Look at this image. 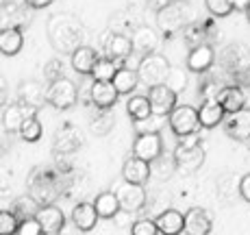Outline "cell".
I'll list each match as a JSON object with an SVG mask.
<instances>
[{"label": "cell", "mask_w": 250, "mask_h": 235, "mask_svg": "<svg viewBox=\"0 0 250 235\" xmlns=\"http://www.w3.org/2000/svg\"><path fill=\"white\" fill-rule=\"evenodd\" d=\"M48 37L55 50L63 55H74L83 46V26L76 18L52 16L48 20Z\"/></svg>", "instance_id": "1"}, {"label": "cell", "mask_w": 250, "mask_h": 235, "mask_svg": "<svg viewBox=\"0 0 250 235\" xmlns=\"http://www.w3.org/2000/svg\"><path fill=\"white\" fill-rule=\"evenodd\" d=\"M174 161H176V170L181 174H194L196 170H200V166L205 164V150L200 146L198 135H189V137H181V142L174 148Z\"/></svg>", "instance_id": "2"}, {"label": "cell", "mask_w": 250, "mask_h": 235, "mask_svg": "<svg viewBox=\"0 0 250 235\" xmlns=\"http://www.w3.org/2000/svg\"><path fill=\"white\" fill-rule=\"evenodd\" d=\"M170 72H172L170 61H167L163 55H159V52L139 59V68H137L139 81H142V83H146L148 87H155V85L167 83Z\"/></svg>", "instance_id": "3"}, {"label": "cell", "mask_w": 250, "mask_h": 235, "mask_svg": "<svg viewBox=\"0 0 250 235\" xmlns=\"http://www.w3.org/2000/svg\"><path fill=\"white\" fill-rule=\"evenodd\" d=\"M57 192H59V188H57V179L52 172L44 170V168H37V170L31 172V176H28V194H31L42 207L55 203Z\"/></svg>", "instance_id": "4"}, {"label": "cell", "mask_w": 250, "mask_h": 235, "mask_svg": "<svg viewBox=\"0 0 250 235\" xmlns=\"http://www.w3.org/2000/svg\"><path fill=\"white\" fill-rule=\"evenodd\" d=\"M167 122H170V128L176 137H189V135H198L200 131V116L198 109H194L191 105H179L174 111L167 116Z\"/></svg>", "instance_id": "5"}, {"label": "cell", "mask_w": 250, "mask_h": 235, "mask_svg": "<svg viewBox=\"0 0 250 235\" xmlns=\"http://www.w3.org/2000/svg\"><path fill=\"white\" fill-rule=\"evenodd\" d=\"M163 155V137L159 131L155 133H139L133 142V157H139V159L148 161H157Z\"/></svg>", "instance_id": "6"}, {"label": "cell", "mask_w": 250, "mask_h": 235, "mask_svg": "<svg viewBox=\"0 0 250 235\" xmlns=\"http://www.w3.org/2000/svg\"><path fill=\"white\" fill-rule=\"evenodd\" d=\"M79 98V89H76L74 81L59 79L55 83L48 85V103L55 109H70Z\"/></svg>", "instance_id": "7"}, {"label": "cell", "mask_w": 250, "mask_h": 235, "mask_svg": "<svg viewBox=\"0 0 250 235\" xmlns=\"http://www.w3.org/2000/svg\"><path fill=\"white\" fill-rule=\"evenodd\" d=\"M148 100L152 105V116H170L179 105H176V92L170 89L166 83L155 85V87L148 89Z\"/></svg>", "instance_id": "8"}, {"label": "cell", "mask_w": 250, "mask_h": 235, "mask_svg": "<svg viewBox=\"0 0 250 235\" xmlns=\"http://www.w3.org/2000/svg\"><path fill=\"white\" fill-rule=\"evenodd\" d=\"M28 4L22 2L18 4V0H4L2 2V28H22L31 22V11H28Z\"/></svg>", "instance_id": "9"}, {"label": "cell", "mask_w": 250, "mask_h": 235, "mask_svg": "<svg viewBox=\"0 0 250 235\" xmlns=\"http://www.w3.org/2000/svg\"><path fill=\"white\" fill-rule=\"evenodd\" d=\"M115 194H118L122 212H126V214H135L146 205V190H144V185H133V183L124 181V183L115 190Z\"/></svg>", "instance_id": "10"}, {"label": "cell", "mask_w": 250, "mask_h": 235, "mask_svg": "<svg viewBox=\"0 0 250 235\" xmlns=\"http://www.w3.org/2000/svg\"><path fill=\"white\" fill-rule=\"evenodd\" d=\"M18 103L35 111L48 103V87H44L40 81H22L18 87Z\"/></svg>", "instance_id": "11"}, {"label": "cell", "mask_w": 250, "mask_h": 235, "mask_svg": "<svg viewBox=\"0 0 250 235\" xmlns=\"http://www.w3.org/2000/svg\"><path fill=\"white\" fill-rule=\"evenodd\" d=\"M213 218L203 207H189L185 214V233L187 235H211Z\"/></svg>", "instance_id": "12"}, {"label": "cell", "mask_w": 250, "mask_h": 235, "mask_svg": "<svg viewBox=\"0 0 250 235\" xmlns=\"http://www.w3.org/2000/svg\"><path fill=\"white\" fill-rule=\"evenodd\" d=\"M83 146V135L76 127H61L57 131V135L52 137V148H55L59 155H72L79 148Z\"/></svg>", "instance_id": "13"}, {"label": "cell", "mask_w": 250, "mask_h": 235, "mask_svg": "<svg viewBox=\"0 0 250 235\" xmlns=\"http://www.w3.org/2000/svg\"><path fill=\"white\" fill-rule=\"evenodd\" d=\"M103 48H104V57H109L113 61H124L135 52L133 50V40L126 37L124 33H109Z\"/></svg>", "instance_id": "14"}, {"label": "cell", "mask_w": 250, "mask_h": 235, "mask_svg": "<svg viewBox=\"0 0 250 235\" xmlns=\"http://www.w3.org/2000/svg\"><path fill=\"white\" fill-rule=\"evenodd\" d=\"M131 40H133V50L139 55V59H144L148 55H155L157 48H159V35H157L155 28L137 26Z\"/></svg>", "instance_id": "15"}, {"label": "cell", "mask_w": 250, "mask_h": 235, "mask_svg": "<svg viewBox=\"0 0 250 235\" xmlns=\"http://www.w3.org/2000/svg\"><path fill=\"white\" fill-rule=\"evenodd\" d=\"M215 61V50L211 44H200V46H194L187 55V70L189 72H196V74H203V72L211 70Z\"/></svg>", "instance_id": "16"}, {"label": "cell", "mask_w": 250, "mask_h": 235, "mask_svg": "<svg viewBox=\"0 0 250 235\" xmlns=\"http://www.w3.org/2000/svg\"><path fill=\"white\" fill-rule=\"evenodd\" d=\"M152 174V166L148 161L139 159V157H131V159L124 161L122 166V176L126 183L133 185H146V181Z\"/></svg>", "instance_id": "17"}, {"label": "cell", "mask_w": 250, "mask_h": 235, "mask_svg": "<svg viewBox=\"0 0 250 235\" xmlns=\"http://www.w3.org/2000/svg\"><path fill=\"white\" fill-rule=\"evenodd\" d=\"M89 96H91V103L96 105L98 109H111L115 103H118V96L120 92L115 89L113 81L109 83H103V81H94L91 83V89H89Z\"/></svg>", "instance_id": "18"}, {"label": "cell", "mask_w": 250, "mask_h": 235, "mask_svg": "<svg viewBox=\"0 0 250 235\" xmlns=\"http://www.w3.org/2000/svg\"><path fill=\"white\" fill-rule=\"evenodd\" d=\"M35 218L40 220V224H42V229H44L46 235H59L63 231L65 218H63V212H61L57 205H44Z\"/></svg>", "instance_id": "19"}, {"label": "cell", "mask_w": 250, "mask_h": 235, "mask_svg": "<svg viewBox=\"0 0 250 235\" xmlns=\"http://www.w3.org/2000/svg\"><path fill=\"white\" fill-rule=\"evenodd\" d=\"M224 133L237 142H248L250 140V111L230 113L229 120L224 122Z\"/></svg>", "instance_id": "20"}, {"label": "cell", "mask_w": 250, "mask_h": 235, "mask_svg": "<svg viewBox=\"0 0 250 235\" xmlns=\"http://www.w3.org/2000/svg\"><path fill=\"white\" fill-rule=\"evenodd\" d=\"M161 235H181L185 231V214L176 209H166L155 218Z\"/></svg>", "instance_id": "21"}, {"label": "cell", "mask_w": 250, "mask_h": 235, "mask_svg": "<svg viewBox=\"0 0 250 235\" xmlns=\"http://www.w3.org/2000/svg\"><path fill=\"white\" fill-rule=\"evenodd\" d=\"M31 116H33V109L24 107L22 103L9 105V107L4 109V113H2V127H4V131H9V133H16L18 131V133H20L24 120L31 118Z\"/></svg>", "instance_id": "22"}, {"label": "cell", "mask_w": 250, "mask_h": 235, "mask_svg": "<svg viewBox=\"0 0 250 235\" xmlns=\"http://www.w3.org/2000/svg\"><path fill=\"white\" fill-rule=\"evenodd\" d=\"M218 103L224 107V111L229 113H239L246 107V96H244V89L237 87V85H227V87L220 92Z\"/></svg>", "instance_id": "23"}, {"label": "cell", "mask_w": 250, "mask_h": 235, "mask_svg": "<svg viewBox=\"0 0 250 235\" xmlns=\"http://www.w3.org/2000/svg\"><path fill=\"white\" fill-rule=\"evenodd\" d=\"M98 212H96L94 203H79L72 209V222L79 231H91L98 222Z\"/></svg>", "instance_id": "24"}, {"label": "cell", "mask_w": 250, "mask_h": 235, "mask_svg": "<svg viewBox=\"0 0 250 235\" xmlns=\"http://www.w3.org/2000/svg\"><path fill=\"white\" fill-rule=\"evenodd\" d=\"M198 116H200V124H203L205 128H213L224 120L227 111H224V107L218 100H205L198 107Z\"/></svg>", "instance_id": "25"}, {"label": "cell", "mask_w": 250, "mask_h": 235, "mask_svg": "<svg viewBox=\"0 0 250 235\" xmlns=\"http://www.w3.org/2000/svg\"><path fill=\"white\" fill-rule=\"evenodd\" d=\"M98 52L91 46H81L79 50L72 55V68H74L79 74H91L94 65L98 64Z\"/></svg>", "instance_id": "26"}, {"label": "cell", "mask_w": 250, "mask_h": 235, "mask_svg": "<svg viewBox=\"0 0 250 235\" xmlns=\"http://www.w3.org/2000/svg\"><path fill=\"white\" fill-rule=\"evenodd\" d=\"M94 207L96 212H98L100 218H115L118 215V212L122 207H120V200H118V194L115 192H103V194L96 196L94 200Z\"/></svg>", "instance_id": "27"}, {"label": "cell", "mask_w": 250, "mask_h": 235, "mask_svg": "<svg viewBox=\"0 0 250 235\" xmlns=\"http://www.w3.org/2000/svg\"><path fill=\"white\" fill-rule=\"evenodd\" d=\"M126 111L128 116L133 118V122H144V120L152 118V105L150 100H148V96H133V98H128L126 103Z\"/></svg>", "instance_id": "28"}, {"label": "cell", "mask_w": 250, "mask_h": 235, "mask_svg": "<svg viewBox=\"0 0 250 235\" xmlns=\"http://www.w3.org/2000/svg\"><path fill=\"white\" fill-rule=\"evenodd\" d=\"M24 46V35L20 28H7V31L0 33V50L2 55L7 57H13L22 50Z\"/></svg>", "instance_id": "29"}, {"label": "cell", "mask_w": 250, "mask_h": 235, "mask_svg": "<svg viewBox=\"0 0 250 235\" xmlns=\"http://www.w3.org/2000/svg\"><path fill=\"white\" fill-rule=\"evenodd\" d=\"M159 31L167 33L170 35L172 31H176V28L183 26V22H185V18H183V9L174 7V4H170L167 9H163V11H159Z\"/></svg>", "instance_id": "30"}, {"label": "cell", "mask_w": 250, "mask_h": 235, "mask_svg": "<svg viewBox=\"0 0 250 235\" xmlns=\"http://www.w3.org/2000/svg\"><path fill=\"white\" fill-rule=\"evenodd\" d=\"M40 209H42V205L37 203V200L33 198L31 194H26V196H20V198L13 200L11 212L16 214V218L22 222V220H31V218H35V215L40 214Z\"/></svg>", "instance_id": "31"}, {"label": "cell", "mask_w": 250, "mask_h": 235, "mask_svg": "<svg viewBox=\"0 0 250 235\" xmlns=\"http://www.w3.org/2000/svg\"><path fill=\"white\" fill-rule=\"evenodd\" d=\"M113 85H115V89H118L120 94L135 92V87L139 85L137 70H133V68H120L118 74H115V79H113Z\"/></svg>", "instance_id": "32"}, {"label": "cell", "mask_w": 250, "mask_h": 235, "mask_svg": "<svg viewBox=\"0 0 250 235\" xmlns=\"http://www.w3.org/2000/svg\"><path fill=\"white\" fill-rule=\"evenodd\" d=\"M118 61L109 59V57H100L98 64L94 65V70H91V79L94 81H103V83H109V81L115 79V74H118Z\"/></svg>", "instance_id": "33"}, {"label": "cell", "mask_w": 250, "mask_h": 235, "mask_svg": "<svg viewBox=\"0 0 250 235\" xmlns=\"http://www.w3.org/2000/svg\"><path fill=\"white\" fill-rule=\"evenodd\" d=\"M113 124H115V118L109 109H100V111L89 120V128L94 135H107L113 128Z\"/></svg>", "instance_id": "34"}, {"label": "cell", "mask_w": 250, "mask_h": 235, "mask_svg": "<svg viewBox=\"0 0 250 235\" xmlns=\"http://www.w3.org/2000/svg\"><path fill=\"white\" fill-rule=\"evenodd\" d=\"M20 135H22L24 142H37L42 137V122L35 116L26 118L22 124V128H20Z\"/></svg>", "instance_id": "35"}, {"label": "cell", "mask_w": 250, "mask_h": 235, "mask_svg": "<svg viewBox=\"0 0 250 235\" xmlns=\"http://www.w3.org/2000/svg\"><path fill=\"white\" fill-rule=\"evenodd\" d=\"M18 229H20V220L11 209L0 212V235H18Z\"/></svg>", "instance_id": "36"}, {"label": "cell", "mask_w": 250, "mask_h": 235, "mask_svg": "<svg viewBox=\"0 0 250 235\" xmlns=\"http://www.w3.org/2000/svg\"><path fill=\"white\" fill-rule=\"evenodd\" d=\"M205 4H207V11L215 18H227L229 13L235 11L233 0H205Z\"/></svg>", "instance_id": "37"}, {"label": "cell", "mask_w": 250, "mask_h": 235, "mask_svg": "<svg viewBox=\"0 0 250 235\" xmlns=\"http://www.w3.org/2000/svg\"><path fill=\"white\" fill-rule=\"evenodd\" d=\"M131 235H159V227H157L155 220H137L131 229Z\"/></svg>", "instance_id": "38"}, {"label": "cell", "mask_w": 250, "mask_h": 235, "mask_svg": "<svg viewBox=\"0 0 250 235\" xmlns=\"http://www.w3.org/2000/svg\"><path fill=\"white\" fill-rule=\"evenodd\" d=\"M63 70H65L63 61L61 59H50L48 61V65H46V70H44V74H46V79L50 81V83H55V81H59V79H65Z\"/></svg>", "instance_id": "39"}, {"label": "cell", "mask_w": 250, "mask_h": 235, "mask_svg": "<svg viewBox=\"0 0 250 235\" xmlns=\"http://www.w3.org/2000/svg\"><path fill=\"white\" fill-rule=\"evenodd\" d=\"M167 87H170V89H174V92L176 94H181L183 92V89H185L187 87V79H185V72H183V70H179V68H172V72H170V76H167Z\"/></svg>", "instance_id": "40"}, {"label": "cell", "mask_w": 250, "mask_h": 235, "mask_svg": "<svg viewBox=\"0 0 250 235\" xmlns=\"http://www.w3.org/2000/svg\"><path fill=\"white\" fill-rule=\"evenodd\" d=\"M18 235H46V233H44V229H42L40 220L31 218V220H22V222H20Z\"/></svg>", "instance_id": "41"}, {"label": "cell", "mask_w": 250, "mask_h": 235, "mask_svg": "<svg viewBox=\"0 0 250 235\" xmlns=\"http://www.w3.org/2000/svg\"><path fill=\"white\" fill-rule=\"evenodd\" d=\"M239 196H242L246 203H250V172L239 179Z\"/></svg>", "instance_id": "42"}, {"label": "cell", "mask_w": 250, "mask_h": 235, "mask_svg": "<svg viewBox=\"0 0 250 235\" xmlns=\"http://www.w3.org/2000/svg\"><path fill=\"white\" fill-rule=\"evenodd\" d=\"M24 2H26L31 9H46V7H50L55 0H24Z\"/></svg>", "instance_id": "43"}, {"label": "cell", "mask_w": 250, "mask_h": 235, "mask_svg": "<svg viewBox=\"0 0 250 235\" xmlns=\"http://www.w3.org/2000/svg\"><path fill=\"white\" fill-rule=\"evenodd\" d=\"M148 2H150V7L155 11H163V9H167L172 4V0H148Z\"/></svg>", "instance_id": "44"}, {"label": "cell", "mask_w": 250, "mask_h": 235, "mask_svg": "<svg viewBox=\"0 0 250 235\" xmlns=\"http://www.w3.org/2000/svg\"><path fill=\"white\" fill-rule=\"evenodd\" d=\"M233 7L237 9V11H244V13H246L248 7H250V0H233Z\"/></svg>", "instance_id": "45"}, {"label": "cell", "mask_w": 250, "mask_h": 235, "mask_svg": "<svg viewBox=\"0 0 250 235\" xmlns=\"http://www.w3.org/2000/svg\"><path fill=\"white\" fill-rule=\"evenodd\" d=\"M246 18H248V22H250V7H248V11H246Z\"/></svg>", "instance_id": "46"}]
</instances>
